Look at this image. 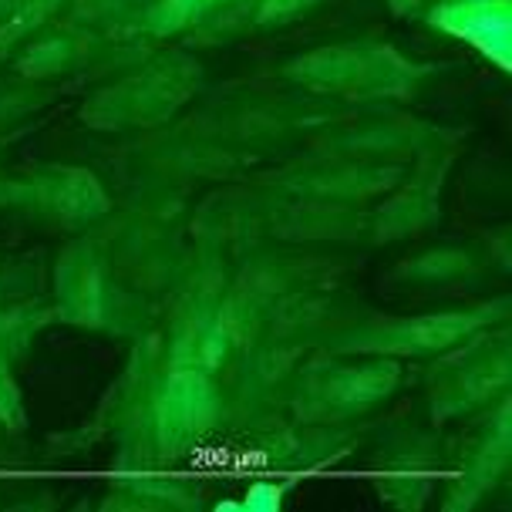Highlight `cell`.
<instances>
[]
</instances>
